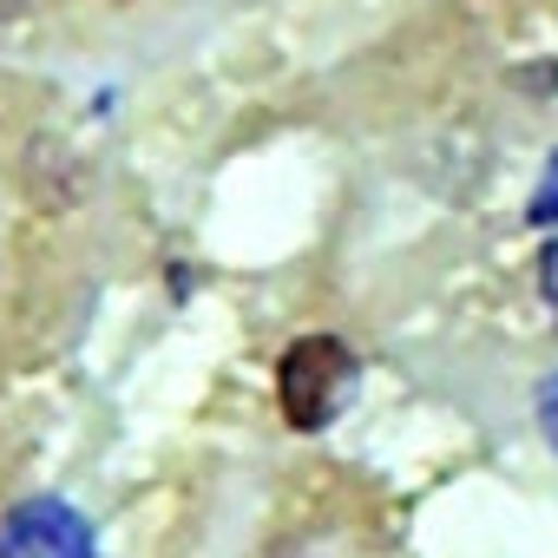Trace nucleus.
I'll return each instance as SVG.
<instances>
[{"label": "nucleus", "instance_id": "f257e3e1", "mask_svg": "<svg viewBox=\"0 0 558 558\" xmlns=\"http://www.w3.org/2000/svg\"><path fill=\"white\" fill-rule=\"evenodd\" d=\"M355 388V355L336 336H296L276 362V401L296 434H323Z\"/></svg>", "mask_w": 558, "mask_h": 558}, {"label": "nucleus", "instance_id": "f03ea898", "mask_svg": "<svg viewBox=\"0 0 558 558\" xmlns=\"http://www.w3.org/2000/svg\"><path fill=\"white\" fill-rule=\"evenodd\" d=\"M0 558H93V525L66 499H27L0 519Z\"/></svg>", "mask_w": 558, "mask_h": 558}, {"label": "nucleus", "instance_id": "7ed1b4c3", "mask_svg": "<svg viewBox=\"0 0 558 558\" xmlns=\"http://www.w3.org/2000/svg\"><path fill=\"white\" fill-rule=\"evenodd\" d=\"M525 217H532V223H558V165L545 171V184H538V197H532Z\"/></svg>", "mask_w": 558, "mask_h": 558}, {"label": "nucleus", "instance_id": "20e7f679", "mask_svg": "<svg viewBox=\"0 0 558 558\" xmlns=\"http://www.w3.org/2000/svg\"><path fill=\"white\" fill-rule=\"evenodd\" d=\"M538 290H545V303L558 310V243H551V250L538 256Z\"/></svg>", "mask_w": 558, "mask_h": 558}, {"label": "nucleus", "instance_id": "39448f33", "mask_svg": "<svg viewBox=\"0 0 558 558\" xmlns=\"http://www.w3.org/2000/svg\"><path fill=\"white\" fill-rule=\"evenodd\" d=\"M545 427H551V447H558V388L545 395Z\"/></svg>", "mask_w": 558, "mask_h": 558}, {"label": "nucleus", "instance_id": "423d86ee", "mask_svg": "<svg viewBox=\"0 0 558 558\" xmlns=\"http://www.w3.org/2000/svg\"><path fill=\"white\" fill-rule=\"evenodd\" d=\"M27 14V0H0V21H21Z\"/></svg>", "mask_w": 558, "mask_h": 558}]
</instances>
